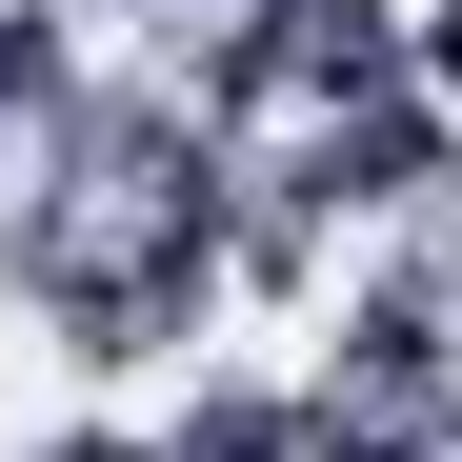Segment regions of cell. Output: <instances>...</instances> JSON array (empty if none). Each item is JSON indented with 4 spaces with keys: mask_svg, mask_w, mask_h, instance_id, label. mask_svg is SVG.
I'll return each mask as SVG.
<instances>
[{
    "mask_svg": "<svg viewBox=\"0 0 462 462\" xmlns=\"http://www.w3.org/2000/svg\"><path fill=\"white\" fill-rule=\"evenodd\" d=\"M402 81H422V101H462V0H402Z\"/></svg>",
    "mask_w": 462,
    "mask_h": 462,
    "instance_id": "3",
    "label": "cell"
},
{
    "mask_svg": "<svg viewBox=\"0 0 462 462\" xmlns=\"http://www.w3.org/2000/svg\"><path fill=\"white\" fill-rule=\"evenodd\" d=\"M141 442L162 462H322V382H181Z\"/></svg>",
    "mask_w": 462,
    "mask_h": 462,
    "instance_id": "2",
    "label": "cell"
},
{
    "mask_svg": "<svg viewBox=\"0 0 462 462\" xmlns=\"http://www.w3.org/2000/svg\"><path fill=\"white\" fill-rule=\"evenodd\" d=\"M282 162L322 181V221H462V101L362 81V101H322V121H301Z\"/></svg>",
    "mask_w": 462,
    "mask_h": 462,
    "instance_id": "1",
    "label": "cell"
},
{
    "mask_svg": "<svg viewBox=\"0 0 462 462\" xmlns=\"http://www.w3.org/2000/svg\"><path fill=\"white\" fill-rule=\"evenodd\" d=\"M442 282H462V221H442Z\"/></svg>",
    "mask_w": 462,
    "mask_h": 462,
    "instance_id": "4",
    "label": "cell"
}]
</instances>
